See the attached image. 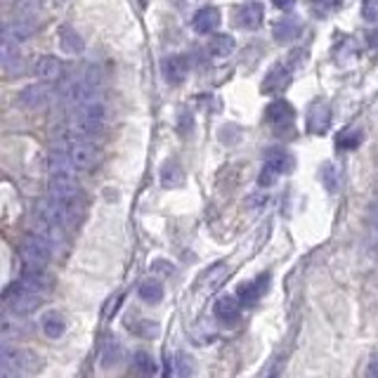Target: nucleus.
<instances>
[{"label":"nucleus","mask_w":378,"mask_h":378,"mask_svg":"<svg viewBox=\"0 0 378 378\" xmlns=\"http://www.w3.org/2000/svg\"><path fill=\"white\" fill-rule=\"evenodd\" d=\"M104 118H107V109H104L102 100L69 109V135L76 139H88L102 128Z\"/></svg>","instance_id":"f257e3e1"},{"label":"nucleus","mask_w":378,"mask_h":378,"mask_svg":"<svg viewBox=\"0 0 378 378\" xmlns=\"http://www.w3.org/2000/svg\"><path fill=\"white\" fill-rule=\"evenodd\" d=\"M40 360L31 350L3 345V378H31L38 371Z\"/></svg>","instance_id":"f03ea898"},{"label":"nucleus","mask_w":378,"mask_h":378,"mask_svg":"<svg viewBox=\"0 0 378 378\" xmlns=\"http://www.w3.org/2000/svg\"><path fill=\"white\" fill-rule=\"evenodd\" d=\"M52 251L55 248L40 234H36V232L26 234L24 241H22L24 270H45L47 263L52 260Z\"/></svg>","instance_id":"7ed1b4c3"},{"label":"nucleus","mask_w":378,"mask_h":378,"mask_svg":"<svg viewBox=\"0 0 378 378\" xmlns=\"http://www.w3.org/2000/svg\"><path fill=\"white\" fill-rule=\"evenodd\" d=\"M5 300H8V310L12 314L26 317L29 312L38 310V307L43 305L45 296H43V293H33L29 289H24V286L17 282L15 286H10V289L5 291Z\"/></svg>","instance_id":"20e7f679"},{"label":"nucleus","mask_w":378,"mask_h":378,"mask_svg":"<svg viewBox=\"0 0 378 378\" xmlns=\"http://www.w3.org/2000/svg\"><path fill=\"white\" fill-rule=\"evenodd\" d=\"M59 144L67 149L69 159H71V164L76 166V171H90V168L97 166V149L88 139H76L69 135V139H64V142H59Z\"/></svg>","instance_id":"39448f33"},{"label":"nucleus","mask_w":378,"mask_h":378,"mask_svg":"<svg viewBox=\"0 0 378 378\" xmlns=\"http://www.w3.org/2000/svg\"><path fill=\"white\" fill-rule=\"evenodd\" d=\"M50 100H52V90L47 83H33V86H26L17 97V102L22 104L24 109H31V111L45 109L47 104H50Z\"/></svg>","instance_id":"423d86ee"},{"label":"nucleus","mask_w":378,"mask_h":378,"mask_svg":"<svg viewBox=\"0 0 378 378\" xmlns=\"http://www.w3.org/2000/svg\"><path fill=\"white\" fill-rule=\"evenodd\" d=\"M33 33H36V19H31V17H15L12 22L3 26V38L12 40V43H17V45L29 40Z\"/></svg>","instance_id":"0eeeda50"},{"label":"nucleus","mask_w":378,"mask_h":378,"mask_svg":"<svg viewBox=\"0 0 378 378\" xmlns=\"http://www.w3.org/2000/svg\"><path fill=\"white\" fill-rule=\"evenodd\" d=\"M0 64H3V71L8 76L24 71V55L17 43L3 38V43H0Z\"/></svg>","instance_id":"6e6552de"},{"label":"nucleus","mask_w":378,"mask_h":378,"mask_svg":"<svg viewBox=\"0 0 378 378\" xmlns=\"http://www.w3.org/2000/svg\"><path fill=\"white\" fill-rule=\"evenodd\" d=\"M265 116H268V123L272 128L284 130V128H291L293 125L296 111H293V107L286 100H275L268 109H265Z\"/></svg>","instance_id":"1a4fd4ad"},{"label":"nucleus","mask_w":378,"mask_h":378,"mask_svg":"<svg viewBox=\"0 0 378 378\" xmlns=\"http://www.w3.org/2000/svg\"><path fill=\"white\" fill-rule=\"evenodd\" d=\"M263 19H265V8L260 3H244L236 8V15H234L236 26H241V29H246V31L260 29Z\"/></svg>","instance_id":"9d476101"},{"label":"nucleus","mask_w":378,"mask_h":378,"mask_svg":"<svg viewBox=\"0 0 378 378\" xmlns=\"http://www.w3.org/2000/svg\"><path fill=\"white\" fill-rule=\"evenodd\" d=\"M331 125V109H328L326 102H312L310 109H307V130L314 132V135H324Z\"/></svg>","instance_id":"9b49d317"},{"label":"nucleus","mask_w":378,"mask_h":378,"mask_svg":"<svg viewBox=\"0 0 378 378\" xmlns=\"http://www.w3.org/2000/svg\"><path fill=\"white\" fill-rule=\"evenodd\" d=\"M161 71H164V79L171 83V86H180V83H185L189 74V59L185 55H171V57L164 59Z\"/></svg>","instance_id":"f8f14e48"},{"label":"nucleus","mask_w":378,"mask_h":378,"mask_svg":"<svg viewBox=\"0 0 378 378\" xmlns=\"http://www.w3.org/2000/svg\"><path fill=\"white\" fill-rule=\"evenodd\" d=\"M291 83V69L289 64H277L270 69V74L265 76L263 81V93L265 95H277V93H284L286 88H289Z\"/></svg>","instance_id":"ddd939ff"},{"label":"nucleus","mask_w":378,"mask_h":378,"mask_svg":"<svg viewBox=\"0 0 378 378\" xmlns=\"http://www.w3.org/2000/svg\"><path fill=\"white\" fill-rule=\"evenodd\" d=\"M31 71L38 81L52 83L62 76V62L57 57H52V55H45V57H38L36 62H33Z\"/></svg>","instance_id":"4468645a"},{"label":"nucleus","mask_w":378,"mask_h":378,"mask_svg":"<svg viewBox=\"0 0 378 378\" xmlns=\"http://www.w3.org/2000/svg\"><path fill=\"white\" fill-rule=\"evenodd\" d=\"M213 314L218 317L220 321H225V324H232V321L239 319V314H241V300L239 296H222L215 300V305H213Z\"/></svg>","instance_id":"2eb2a0df"},{"label":"nucleus","mask_w":378,"mask_h":378,"mask_svg":"<svg viewBox=\"0 0 378 378\" xmlns=\"http://www.w3.org/2000/svg\"><path fill=\"white\" fill-rule=\"evenodd\" d=\"M300 31H303V24L296 17H284L272 26V36H275L277 43H291L300 36Z\"/></svg>","instance_id":"dca6fc26"},{"label":"nucleus","mask_w":378,"mask_h":378,"mask_svg":"<svg viewBox=\"0 0 378 378\" xmlns=\"http://www.w3.org/2000/svg\"><path fill=\"white\" fill-rule=\"evenodd\" d=\"M192 26H194V31L197 33H213L215 29L220 26V10L218 8H201L197 15H194L192 19Z\"/></svg>","instance_id":"f3484780"},{"label":"nucleus","mask_w":378,"mask_h":378,"mask_svg":"<svg viewBox=\"0 0 378 378\" xmlns=\"http://www.w3.org/2000/svg\"><path fill=\"white\" fill-rule=\"evenodd\" d=\"M268 284H270V275H258L256 282H251V284H241V289H239V300H241V305H253L260 300V296H265V291H268Z\"/></svg>","instance_id":"a211bd4d"},{"label":"nucleus","mask_w":378,"mask_h":378,"mask_svg":"<svg viewBox=\"0 0 378 378\" xmlns=\"http://www.w3.org/2000/svg\"><path fill=\"white\" fill-rule=\"evenodd\" d=\"M57 40H59V47L64 50L67 55H81L86 50V43H83V38L76 33L74 26L69 24H62L57 29Z\"/></svg>","instance_id":"6ab92c4d"},{"label":"nucleus","mask_w":378,"mask_h":378,"mask_svg":"<svg viewBox=\"0 0 378 378\" xmlns=\"http://www.w3.org/2000/svg\"><path fill=\"white\" fill-rule=\"evenodd\" d=\"M19 284L33 293H43V296L52 289V279L45 275V270H24V277Z\"/></svg>","instance_id":"aec40b11"},{"label":"nucleus","mask_w":378,"mask_h":378,"mask_svg":"<svg viewBox=\"0 0 378 378\" xmlns=\"http://www.w3.org/2000/svg\"><path fill=\"white\" fill-rule=\"evenodd\" d=\"M40 328H43V333L47 338L57 340L67 333V319L62 317L59 312H47L45 317L40 319Z\"/></svg>","instance_id":"412c9836"},{"label":"nucleus","mask_w":378,"mask_h":378,"mask_svg":"<svg viewBox=\"0 0 378 378\" xmlns=\"http://www.w3.org/2000/svg\"><path fill=\"white\" fill-rule=\"evenodd\" d=\"M137 296L142 298V303L147 305H159L164 300V284L159 279H147V282L139 284Z\"/></svg>","instance_id":"4be33fe9"},{"label":"nucleus","mask_w":378,"mask_h":378,"mask_svg":"<svg viewBox=\"0 0 378 378\" xmlns=\"http://www.w3.org/2000/svg\"><path fill=\"white\" fill-rule=\"evenodd\" d=\"M182 182H185V171L180 168L178 161H166L164 168H161V185L173 189V187H180Z\"/></svg>","instance_id":"5701e85b"},{"label":"nucleus","mask_w":378,"mask_h":378,"mask_svg":"<svg viewBox=\"0 0 378 378\" xmlns=\"http://www.w3.org/2000/svg\"><path fill=\"white\" fill-rule=\"evenodd\" d=\"M265 164L272 166L279 175H282V173H289L293 168V159H291L289 151L275 147V149H268V154H265Z\"/></svg>","instance_id":"b1692460"},{"label":"nucleus","mask_w":378,"mask_h":378,"mask_svg":"<svg viewBox=\"0 0 378 378\" xmlns=\"http://www.w3.org/2000/svg\"><path fill=\"white\" fill-rule=\"evenodd\" d=\"M132 367H135L139 378L156 376V362H154V357L149 353H144V350H137L135 353V357H132Z\"/></svg>","instance_id":"393cba45"},{"label":"nucleus","mask_w":378,"mask_h":378,"mask_svg":"<svg viewBox=\"0 0 378 378\" xmlns=\"http://www.w3.org/2000/svg\"><path fill=\"white\" fill-rule=\"evenodd\" d=\"M234 38L232 36H227V33H220V36H215L211 43H208V52L213 55V57H218V59H225L229 57V55L234 52Z\"/></svg>","instance_id":"a878e982"},{"label":"nucleus","mask_w":378,"mask_h":378,"mask_svg":"<svg viewBox=\"0 0 378 378\" xmlns=\"http://www.w3.org/2000/svg\"><path fill=\"white\" fill-rule=\"evenodd\" d=\"M321 182H324V187L331 194L338 192V187H340V171L336 168V164H324V166H321Z\"/></svg>","instance_id":"bb28decb"},{"label":"nucleus","mask_w":378,"mask_h":378,"mask_svg":"<svg viewBox=\"0 0 378 378\" xmlns=\"http://www.w3.org/2000/svg\"><path fill=\"white\" fill-rule=\"evenodd\" d=\"M173 371L178 378H192L194 374V360L187 353H178L173 357Z\"/></svg>","instance_id":"cd10ccee"},{"label":"nucleus","mask_w":378,"mask_h":378,"mask_svg":"<svg viewBox=\"0 0 378 378\" xmlns=\"http://www.w3.org/2000/svg\"><path fill=\"white\" fill-rule=\"evenodd\" d=\"M227 265L225 263H215L213 268H208L204 275H201V282L208 284V286H218L222 282V275H225Z\"/></svg>","instance_id":"c85d7f7f"},{"label":"nucleus","mask_w":378,"mask_h":378,"mask_svg":"<svg viewBox=\"0 0 378 378\" xmlns=\"http://www.w3.org/2000/svg\"><path fill=\"white\" fill-rule=\"evenodd\" d=\"M362 17L367 19V22H378V0H364Z\"/></svg>","instance_id":"c756f323"},{"label":"nucleus","mask_w":378,"mask_h":378,"mask_svg":"<svg viewBox=\"0 0 378 378\" xmlns=\"http://www.w3.org/2000/svg\"><path fill=\"white\" fill-rule=\"evenodd\" d=\"M279 178V173L275 171L272 166L268 164H263V171H260V178H258V182H260V187H270V185H275V180Z\"/></svg>","instance_id":"7c9ffc66"},{"label":"nucleus","mask_w":378,"mask_h":378,"mask_svg":"<svg viewBox=\"0 0 378 378\" xmlns=\"http://www.w3.org/2000/svg\"><path fill=\"white\" fill-rule=\"evenodd\" d=\"M314 5H317V12L321 15H331L343 5V0H314Z\"/></svg>","instance_id":"2f4dec72"},{"label":"nucleus","mask_w":378,"mask_h":378,"mask_svg":"<svg viewBox=\"0 0 378 378\" xmlns=\"http://www.w3.org/2000/svg\"><path fill=\"white\" fill-rule=\"evenodd\" d=\"M360 142H362V132H345L343 137H338V147H343V149H353Z\"/></svg>","instance_id":"473e14b6"},{"label":"nucleus","mask_w":378,"mask_h":378,"mask_svg":"<svg viewBox=\"0 0 378 378\" xmlns=\"http://www.w3.org/2000/svg\"><path fill=\"white\" fill-rule=\"evenodd\" d=\"M118 350H121V348H118V343L111 340L109 345H107V350H104V357H102L104 367H111V364L118 360Z\"/></svg>","instance_id":"72a5a7b5"},{"label":"nucleus","mask_w":378,"mask_h":378,"mask_svg":"<svg viewBox=\"0 0 378 378\" xmlns=\"http://www.w3.org/2000/svg\"><path fill=\"white\" fill-rule=\"evenodd\" d=\"M151 272L154 275H159V272H166L168 277L175 275V268L171 263H166V260H156V263H151Z\"/></svg>","instance_id":"f704fd0d"},{"label":"nucleus","mask_w":378,"mask_h":378,"mask_svg":"<svg viewBox=\"0 0 378 378\" xmlns=\"http://www.w3.org/2000/svg\"><path fill=\"white\" fill-rule=\"evenodd\" d=\"M367 378H378V357H374V360L369 362V367H367Z\"/></svg>","instance_id":"c9c22d12"},{"label":"nucleus","mask_w":378,"mask_h":378,"mask_svg":"<svg viewBox=\"0 0 378 378\" xmlns=\"http://www.w3.org/2000/svg\"><path fill=\"white\" fill-rule=\"evenodd\" d=\"M272 5L279 10H291L293 5H296V0H272Z\"/></svg>","instance_id":"e433bc0d"},{"label":"nucleus","mask_w":378,"mask_h":378,"mask_svg":"<svg viewBox=\"0 0 378 378\" xmlns=\"http://www.w3.org/2000/svg\"><path fill=\"white\" fill-rule=\"evenodd\" d=\"M367 40H369V47H371V50H378V29L369 31V33H367Z\"/></svg>","instance_id":"4c0bfd02"},{"label":"nucleus","mask_w":378,"mask_h":378,"mask_svg":"<svg viewBox=\"0 0 378 378\" xmlns=\"http://www.w3.org/2000/svg\"><path fill=\"white\" fill-rule=\"evenodd\" d=\"M265 378H279V369L275 367V369H270V374L265 376Z\"/></svg>","instance_id":"58836bf2"}]
</instances>
